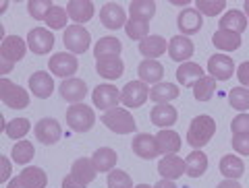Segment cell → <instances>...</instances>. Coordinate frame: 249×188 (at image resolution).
<instances>
[{
	"label": "cell",
	"instance_id": "9f6ffc18",
	"mask_svg": "<svg viewBox=\"0 0 249 188\" xmlns=\"http://www.w3.org/2000/svg\"><path fill=\"white\" fill-rule=\"evenodd\" d=\"M135 188H150V186H147V184H139V186H135Z\"/></svg>",
	"mask_w": 249,
	"mask_h": 188
},
{
	"label": "cell",
	"instance_id": "7c38bea8",
	"mask_svg": "<svg viewBox=\"0 0 249 188\" xmlns=\"http://www.w3.org/2000/svg\"><path fill=\"white\" fill-rule=\"evenodd\" d=\"M121 101V93L112 85H98L93 89V106H98L100 110H112L114 106H119Z\"/></svg>",
	"mask_w": 249,
	"mask_h": 188
},
{
	"label": "cell",
	"instance_id": "ac0fdd59",
	"mask_svg": "<svg viewBox=\"0 0 249 188\" xmlns=\"http://www.w3.org/2000/svg\"><path fill=\"white\" fill-rule=\"evenodd\" d=\"M133 153L137 155V157H142V159H154L156 155H158L156 137L145 135V132L137 135V137L133 139Z\"/></svg>",
	"mask_w": 249,
	"mask_h": 188
},
{
	"label": "cell",
	"instance_id": "db71d44e",
	"mask_svg": "<svg viewBox=\"0 0 249 188\" xmlns=\"http://www.w3.org/2000/svg\"><path fill=\"white\" fill-rule=\"evenodd\" d=\"M154 188H177V186H175L173 180H160V182L156 184Z\"/></svg>",
	"mask_w": 249,
	"mask_h": 188
},
{
	"label": "cell",
	"instance_id": "83f0119b",
	"mask_svg": "<svg viewBox=\"0 0 249 188\" xmlns=\"http://www.w3.org/2000/svg\"><path fill=\"white\" fill-rule=\"evenodd\" d=\"M218 25H220V29H224V31H232V33L241 35L247 29V17L241 11H229V13L222 15V19Z\"/></svg>",
	"mask_w": 249,
	"mask_h": 188
},
{
	"label": "cell",
	"instance_id": "8d00e7d4",
	"mask_svg": "<svg viewBox=\"0 0 249 188\" xmlns=\"http://www.w3.org/2000/svg\"><path fill=\"white\" fill-rule=\"evenodd\" d=\"M214 89H216L214 77H204V79H199L196 85H193V97L197 101H208V99H212Z\"/></svg>",
	"mask_w": 249,
	"mask_h": 188
},
{
	"label": "cell",
	"instance_id": "7dc6e473",
	"mask_svg": "<svg viewBox=\"0 0 249 188\" xmlns=\"http://www.w3.org/2000/svg\"><path fill=\"white\" fill-rule=\"evenodd\" d=\"M232 149L241 155H249V135H235L232 137Z\"/></svg>",
	"mask_w": 249,
	"mask_h": 188
},
{
	"label": "cell",
	"instance_id": "836d02e7",
	"mask_svg": "<svg viewBox=\"0 0 249 188\" xmlns=\"http://www.w3.org/2000/svg\"><path fill=\"white\" fill-rule=\"evenodd\" d=\"M123 50V44L116 40V37H100V42L96 44V48H93V54H96V58H108V56H119Z\"/></svg>",
	"mask_w": 249,
	"mask_h": 188
},
{
	"label": "cell",
	"instance_id": "1f68e13d",
	"mask_svg": "<svg viewBox=\"0 0 249 188\" xmlns=\"http://www.w3.org/2000/svg\"><path fill=\"white\" fill-rule=\"evenodd\" d=\"M129 13L131 19L147 23L156 15V2H152V0H133L129 4Z\"/></svg>",
	"mask_w": 249,
	"mask_h": 188
},
{
	"label": "cell",
	"instance_id": "44dd1931",
	"mask_svg": "<svg viewBox=\"0 0 249 188\" xmlns=\"http://www.w3.org/2000/svg\"><path fill=\"white\" fill-rule=\"evenodd\" d=\"M204 77H206L204 70H201V66L196 64V62H183L177 70V79L183 87H193V85H196L199 79H204Z\"/></svg>",
	"mask_w": 249,
	"mask_h": 188
},
{
	"label": "cell",
	"instance_id": "e0dca14e",
	"mask_svg": "<svg viewBox=\"0 0 249 188\" xmlns=\"http://www.w3.org/2000/svg\"><path fill=\"white\" fill-rule=\"evenodd\" d=\"M60 95L62 99L71 101V104H81L88 95V87L81 79H65L60 85Z\"/></svg>",
	"mask_w": 249,
	"mask_h": 188
},
{
	"label": "cell",
	"instance_id": "9a60e30c",
	"mask_svg": "<svg viewBox=\"0 0 249 188\" xmlns=\"http://www.w3.org/2000/svg\"><path fill=\"white\" fill-rule=\"evenodd\" d=\"M158 172L164 180H177L183 174H187L185 161L178 157V155H164V159H160V163H158Z\"/></svg>",
	"mask_w": 249,
	"mask_h": 188
},
{
	"label": "cell",
	"instance_id": "bcb514c9",
	"mask_svg": "<svg viewBox=\"0 0 249 188\" xmlns=\"http://www.w3.org/2000/svg\"><path fill=\"white\" fill-rule=\"evenodd\" d=\"M232 135H249V114H239L231 124Z\"/></svg>",
	"mask_w": 249,
	"mask_h": 188
},
{
	"label": "cell",
	"instance_id": "681fc988",
	"mask_svg": "<svg viewBox=\"0 0 249 188\" xmlns=\"http://www.w3.org/2000/svg\"><path fill=\"white\" fill-rule=\"evenodd\" d=\"M0 161H2V174H0V182H6L9 176H11V163H9V159H6V157H2Z\"/></svg>",
	"mask_w": 249,
	"mask_h": 188
},
{
	"label": "cell",
	"instance_id": "4dcf8cb0",
	"mask_svg": "<svg viewBox=\"0 0 249 188\" xmlns=\"http://www.w3.org/2000/svg\"><path fill=\"white\" fill-rule=\"evenodd\" d=\"M220 174L227 180H237L245 174V163L237 155H224L220 159Z\"/></svg>",
	"mask_w": 249,
	"mask_h": 188
},
{
	"label": "cell",
	"instance_id": "f5cc1de1",
	"mask_svg": "<svg viewBox=\"0 0 249 188\" xmlns=\"http://www.w3.org/2000/svg\"><path fill=\"white\" fill-rule=\"evenodd\" d=\"M9 188H27V184L23 182V180L17 176V178H13L11 182H9Z\"/></svg>",
	"mask_w": 249,
	"mask_h": 188
},
{
	"label": "cell",
	"instance_id": "30bf717a",
	"mask_svg": "<svg viewBox=\"0 0 249 188\" xmlns=\"http://www.w3.org/2000/svg\"><path fill=\"white\" fill-rule=\"evenodd\" d=\"M208 73H210V77H214L216 81H227L232 77V73H235V64H232V60L229 56L216 54V56L208 60Z\"/></svg>",
	"mask_w": 249,
	"mask_h": 188
},
{
	"label": "cell",
	"instance_id": "7a4b0ae2",
	"mask_svg": "<svg viewBox=\"0 0 249 188\" xmlns=\"http://www.w3.org/2000/svg\"><path fill=\"white\" fill-rule=\"evenodd\" d=\"M102 122L106 128H110L116 135H129V132H135V128H137V122L133 120V116L123 108L108 110L102 116Z\"/></svg>",
	"mask_w": 249,
	"mask_h": 188
},
{
	"label": "cell",
	"instance_id": "11a10c76",
	"mask_svg": "<svg viewBox=\"0 0 249 188\" xmlns=\"http://www.w3.org/2000/svg\"><path fill=\"white\" fill-rule=\"evenodd\" d=\"M243 6H245V13H247V17H249V0H245V4H243Z\"/></svg>",
	"mask_w": 249,
	"mask_h": 188
},
{
	"label": "cell",
	"instance_id": "7402d4cb",
	"mask_svg": "<svg viewBox=\"0 0 249 188\" xmlns=\"http://www.w3.org/2000/svg\"><path fill=\"white\" fill-rule=\"evenodd\" d=\"M96 70L104 79H119L124 70V64L119 56H108V58H100L96 62Z\"/></svg>",
	"mask_w": 249,
	"mask_h": 188
},
{
	"label": "cell",
	"instance_id": "603a6c76",
	"mask_svg": "<svg viewBox=\"0 0 249 188\" xmlns=\"http://www.w3.org/2000/svg\"><path fill=\"white\" fill-rule=\"evenodd\" d=\"M156 145H158V153L162 155H173L181 149V139L175 130H160L156 135Z\"/></svg>",
	"mask_w": 249,
	"mask_h": 188
},
{
	"label": "cell",
	"instance_id": "484cf974",
	"mask_svg": "<svg viewBox=\"0 0 249 188\" xmlns=\"http://www.w3.org/2000/svg\"><path fill=\"white\" fill-rule=\"evenodd\" d=\"M67 13L75 23H85L93 17V2H89V0H71L67 4Z\"/></svg>",
	"mask_w": 249,
	"mask_h": 188
},
{
	"label": "cell",
	"instance_id": "2e32d148",
	"mask_svg": "<svg viewBox=\"0 0 249 188\" xmlns=\"http://www.w3.org/2000/svg\"><path fill=\"white\" fill-rule=\"evenodd\" d=\"M29 89L34 91L36 97L46 99V97L52 95L54 81H52V77L48 73H44V70H37V73H34V75L29 77Z\"/></svg>",
	"mask_w": 249,
	"mask_h": 188
},
{
	"label": "cell",
	"instance_id": "f546056e",
	"mask_svg": "<svg viewBox=\"0 0 249 188\" xmlns=\"http://www.w3.org/2000/svg\"><path fill=\"white\" fill-rule=\"evenodd\" d=\"M152 122L156 126H160L164 130L166 126H173L177 122V110L168 104H160V106H154L152 110Z\"/></svg>",
	"mask_w": 249,
	"mask_h": 188
},
{
	"label": "cell",
	"instance_id": "c3c4849f",
	"mask_svg": "<svg viewBox=\"0 0 249 188\" xmlns=\"http://www.w3.org/2000/svg\"><path fill=\"white\" fill-rule=\"evenodd\" d=\"M237 77L243 85H249V62H243V64L237 68Z\"/></svg>",
	"mask_w": 249,
	"mask_h": 188
},
{
	"label": "cell",
	"instance_id": "ffe728a7",
	"mask_svg": "<svg viewBox=\"0 0 249 188\" xmlns=\"http://www.w3.org/2000/svg\"><path fill=\"white\" fill-rule=\"evenodd\" d=\"M178 29L183 31L185 35H191L196 33V31L201 29V25H204V19H201V13L197 9H185L181 15H178Z\"/></svg>",
	"mask_w": 249,
	"mask_h": 188
},
{
	"label": "cell",
	"instance_id": "f907efd6",
	"mask_svg": "<svg viewBox=\"0 0 249 188\" xmlns=\"http://www.w3.org/2000/svg\"><path fill=\"white\" fill-rule=\"evenodd\" d=\"M62 188H85V186L81 182H77L73 176H67L65 180H62Z\"/></svg>",
	"mask_w": 249,
	"mask_h": 188
},
{
	"label": "cell",
	"instance_id": "e575fe53",
	"mask_svg": "<svg viewBox=\"0 0 249 188\" xmlns=\"http://www.w3.org/2000/svg\"><path fill=\"white\" fill-rule=\"evenodd\" d=\"M150 97L156 101V104H168V101L178 97V89L173 83H158L150 89Z\"/></svg>",
	"mask_w": 249,
	"mask_h": 188
},
{
	"label": "cell",
	"instance_id": "d590c367",
	"mask_svg": "<svg viewBox=\"0 0 249 188\" xmlns=\"http://www.w3.org/2000/svg\"><path fill=\"white\" fill-rule=\"evenodd\" d=\"M19 178L27 184V188H46V184H48V176L42 168H25L19 174Z\"/></svg>",
	"mask_w": 249,
	"mask_h": 188
},
{
	"label": "cell",
	"instance_id": "8992f818",
	"mask_svg": "<svg viewBox=\"0 0 249 188\" xmlns=\"http://www.w3.org/2000/svg\"><path fill=\"white\" fill-rule=\"evenodd\" d=\"M150 97V89L143 81H129L121 91V101L127 108H139Z\"/></svg>",
	"mask_w": 249,
	"mask_h": 188
},
{
	"label": "cell",
	"instance_id": "ee69618b",
	"mask_svg": "<svg viewBox=\"0 0 249 188\" xmlns=\"http://www.w3.org/2000/svg\"><path fill=\"white\" fill-rule=\"evenodd\" d=\"M229 101H231V106L235 108V110H241V112H243V110L249 108V89H243V87L231 89Z\"/></svg>",
	"mask_w": 249,
	"mask_h": 188
},
{
	"label": "cell",
	"instance_id": "7bdbcfd3",
	"mask_svg": "<svg viewBox=\"0 0 249 188\" xmlns=\"http://www.w3.org/2000/svg\"><path fill=\"white\" fill-rule=\"evenodd\" d=\"M67 17H69V13L62 6H52V11L46 17V25L50 29H62L67 25Z\"/></svg>",
	"mask_w": 249,
	"mask_h": 188
},
{
	"label": "cell",
	"instance_id": "f1b7e54d",
	"mask_svg": "<svg viewBox=\"0 0 249 188\" xmlns=\"http://www.w3.org/2000/svg\"><path fill=\"white\" fill-rule=\"evenodd\" d=\"M139 52L154 60L156 56H162L166 52V40L162 35H147L143 42H139Z\"/></svg>",
	"mask_w": 249,
	"mask_h": 188
},
{
	"label": "cell",
	"instance_id": "52a82bcc",
	"mask_svg": "<svg viewBox=\"0 0 249 188\" xmlns=\"http://www.w3.org/2000/svg\"><path fill=\"white\" fill-rule=\"evenodd\" d=\"M27 46L34 54H48L54 48V35L50 29L46 27H36L29 31L27 35Z\"/></svg>",
	"mask_w": 249,
	"mask_h": 188
},
{
	"label": "cell",
	"instance_id": "277c9868",
	"mask_svg": "<svg viewBox=\"0 0 249 188\" xmlns=\"http://www.w3.org/2000/svg\"><path fill=\"white\" fill-rule=\"evenodd\" d=\"M93 122H96V114L93 110L85 104H75L67 110V124L75 132H88L91 130Z\"/></svg>",
	"mask_w": 249,
	"mask_h": 188
},
{
	"label": "cell",
	"instance_id": "cb8c5ba5",
	"mask_svg": "<svg viewBox=\"0 0 249 188\" xmlns=\"http://www.w3.org/2000/svg\"><path fill=\"white\" fill-rule=\"evenodd\" d=\"M116 159H119V155L110 147H102L91 155V163L98 172H112L116 166Z\"/></svg>",
	"mask_w": 249,
	"mask_h": 188
},
{
	"label": "cell",
	"instance_id": "d6986e66",
	"mask_svg": "<svg viewBox=\"0 0 249 188\" xmlns=\"http://www.w3.org/2000/svg\"><path fill=\"white\" fill-rule=\"evenodd\" d=\"M137 73H139V79H142L145 85L147 83H156V85H158L162 81V77H164V66H162L158 60L145 58L142 64L137 66Z\"/></svg>",
	"mask_w": 249,
	"mask_h": 188
},
{
	"label": "cell",
	"instance_id": "6da1fadb",
	"mask_svg": "<svg viewBox=\"0 0 249 188\" xmlns=\"http://www.w3.org/2000/svg\"><path fill=\"white\" fill-rule=\"evenodd\" d=\"M216 132V120L212 116H197V118L191 120V126L187 130V143L193 149H201L204 145H208L212 141Z\"/></svg>",
	"mask_w": 249,
	"mask_h": 188
},
{
	"label": "cell",
	"instance_id": "d4e9b609",
	"mask_svg": "<svg viewBox=\"0 0 249 188\" xmlns=\"http://www.w3.org/2000/svg\"><path fill=\"white\" fill-rule=\"evenodd\" d=\"M96 168H93V163H91V159H85V157H81V159H77L75 163H73V168H71V176L77 180V182H81L83 186H88L89 182H93L96 180Z\"/></svg>",
	"mask_w": 249,
	"mask_h": 188
},
{
	"label": "cell",
	"instance_id": "3957f363",
	"mask_svg": "<svg viewBox=\"0 0 249 188\" xmlns=\"http://www.w3.org/2000/svg\"><path fill=\"white\" fill-rule=\"evenodd\" d=\"M0 99L4 106L13 110H23L29 106V93L21 87V85L9 81L6 77L0 79Z\"/></svg>",
	"mask_w": 249,
	"mask_h": 188
},
{
	"label": "cell",
	"instance_id": "ba28073f",
	"mask_svg": "<svg viewBox=\"0 0 249 188\" xmlns=\"http://www.w3.org/2000/svg\"><path fill=\"white\" fill-rule=\"evenodd\" d=\"M23 56H25V42H23L19 35L4 37L2 46H0V60L15 64V62H19Z\"/></svg>",
	"mask_w": 249,
	"mask_h": 188
},
{
	"label": "cell",
	"instance_id": "9c48e42d",
	"mask_svg": "<svg viewBox=\"0 0 249 188\" xmlns=\"http://www.w3.org/2000/svg\"><path fill=\"white\" fill-rule=\"evenodd\" d=\"M77 68H79V62H77V58L73 56V54H67V52H58L54 54V56L50 58V70L56 77H71L73 73H77Z\"/></svg>",
	"mask_w": 249,
	"mask_h": 188
},
{
	"label": "cell",
	"instance_id": "60d3db41",
	"mask_svg": "<svg viewBox=\"0 0 249 188\" xmlns=\"http://www.w3.org/2000/svg\"><path fill=\"white\" fill-rule=\"evenodd\" d=\"M196 6L201 15L216 17V15H220L224 9H227V2H224V0H197Z\"/></svg>",
	"mask_w": 249,
	"mask_h": 188
},
{
	"label": "cell",
	"instance_id": "b9f144b4",
	"mask_svg": "<svg viewBox=\"0 0 249 188\" xmlns=\"http://www.w3.org/2000/svg\"><path fill=\"white\" fill-rule=\"evenodd\" d=\"M108 188H133V180L127 172L112 170L108 172Z\"/></svg>",
	"mask_w": 249,
	"mask_h": 188
},
{
	"label": "cell",
	"instance_id": "5b68a950",
	"mask_svg": "<svg viewBox=\"0 0 249 188\" xmlns=\"http://www.w3.org/2000/svg\"><path fill=\"white\" fill-rule=\"evenodd\" d=\"M62 42H65V48L73 54H83L85 50L89 48V31L85 29L83 25H71L65 29V37H62Z\"/></svg>",
	"mask_w": 249,
	"mask_h": 188
},
{
	"label": "cell",
	"instance_id": "f35d334b",
	"mask_svg": "<svg viewBox=\"0 0 249 188\" xmlns=\"http://www.w3.org/2000/svg\"><path fill=\"white\" fill-rule=\"evenodd\" d=\"M34 155H36V151L29 141H19V143L13 147V161L15 163H29L34 159Z\"/></svg>",
	"mask_w": 249,
	"mask_h": 188
},
{
	"label": "cell",
	"instance_id": "4316f807",
	"mask_svg": "<svg viewBox=\"0 0 249 188\" xmlns=\"http://www.w3.org/2000/svg\"><path fill=\"white\" fill-rule=\"evenodd\" d=\"M185 170H187V174H189L191 178L204 176V172L208 170V157H206V153L201 151V149L191 151L189 155H187V159H185Z\"/></svg>",
	"mask_w": 249,
	"mask_h": 188
},
{
	"label": "cell",
	"instance_id": "d6a6232c",
	"mask_svg": "<svg viewBox=\"0 0 249 188\" xmlns=\"http://www.w3.org/2000/svg\"><path fill=\"white\" fill-rule=\"evenodd\" d=\"M212 42L218 50H224V52H232L241 46V35L239 33H232V31H224V29H218L216 33L212 35Z\"/></svg>",
	"mask_w": 249,
	"mask_h": 188
},
{
	"label": "cell",
	"instance_id": "816d5d0a",
	"mask_svg": "<svg viewBox=\"0 0 249 188\" xmlns=\"http://www.w3.org/2000/svg\"><path fill=\"white\" fill-rule=\"evenodd\" d=\"M216 188H241V184L237 182V180H224V182H220Z\"/></svg>",
	"mask_w": 249,
	"mask_h": 188
},
{
	"label": "cell",
	"instance_id": "f6af8a7d",
	"mask_svg": "<svg viewBox=\"0 0 249 188\" xmlns=\"http://www.w3.org/2000/svg\"><path fill=\"white\" fill-rule=\"evenodd\" d=\"M124 31H127V35H129V37L143 42L145 37H147V31H150V27H147V23H143V21L131 19V21H127V25H124Z\"/></svg>",
	"mask_w": 249,
	"mask_h": 188
},
{
	"label": "cell",
	"instance_id": "4fadbf2b",
	"mask_svg": "<svg viewBox=\"0 0 249 188\" xmlns=\"http://www.w3.org/2000/svg\"><path fill=\"white\" fill-rule=\"evenodd\" d=\"M168 54L175 62H189V58L193 56V42L187 35H175L170 37L168 44Z\"/></svg>",
	"mask_w": 249,
	"mask_h": 188
},
{
	"label": "cell",
	"instance_id": "8fae6325",
	"mask_svg": "<svg viewBox=\"0 0 249 188\" xmlns=\"http://www.w3.org/2000/svg\"><path fill=\"white\" fill-rule=\"evenodd\" d=\"M36 137L40 139V143H44V145H54L60 141L62 128L54 118H42L36 124Z\"/></svg>",
	"mask_w": 249,
	"mask_h": 188
},
{
	"label": "cell",
	"instance_id": "74e56055",
	"mask_svg": "<svg viewBox=\"0 0 249 188\" xmlns=\"http://www.w3.org/2000/svg\"><path fill=\"white\" fill-rule=\"evenodd\" d=\"M29 128H31V124L27 118H15L11 122H6L4 132L9 139H23L29 132Z\"/></svg>",
	"mask_w": 249,
	"mask_h": 188
},
{
	"label": "cell",
	"instance_id": "5bb4252c",
	"mask_svg": "<svg viewBox=\"0 0 249 188\" xmlns=\"http://www.w3.org/2000/svg\"><path fill=\"white\" fill-rule=\"evenodd\" d=\"M100 19L108 29H121L123 25H127V15H124L123 6H119L116 2L104 4L102 11H100Z\"/></svg>",
	"mask_w": 249,
	"mask_h": 188
},
{
	"label": "cell",
	"instance_id": "ab89813d",
	"mask_svg": "<svg viewBox=\"0 0 249 188\" xmlns=\"http://www.w3.org/2000/svg\"><path fill=\"white\" fill-rule=\"evenodd\" d=\"M52 2L50 0H29L27 2V11H29V15L34 19H37V21H46V17H48V13L52 11Z\"/></svg>",
	"mask_w": 249,
	"mask_h": 188
}]
</instances>
